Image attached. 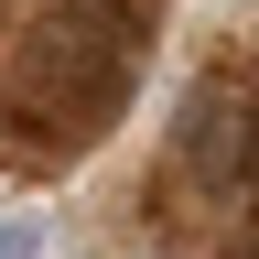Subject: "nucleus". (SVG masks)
I'll return each mask as SVG.
<instances>
[{"label":"nucleus","instance_id":"f257e3e1","mask_svg":"<svg viewBox=\"0 0 259 259\" xmlns=\"http://www.w3.org/2000/svg\"><path fill=\"white\" fill-rule=\"evenodd\" d=\"M184 173L216 194V205H248V54H216L205 87L184 97V130H173Z\"/></svg>","mask_w":259,"mask_h":259},{"label":"nucleus","instance_id":"f03ea898","mask_svg":"<svg viewBox=\"0 0 259 259\" xmlns=\"http://www.w3.org/2000/svg\"><path fill=\"white\" fill-rule=\"evenodd\" d=\"M227 259H248V238H238V248H227Z\"/></svg>","mask_w":259,"mask_h":259}]
</instances>
